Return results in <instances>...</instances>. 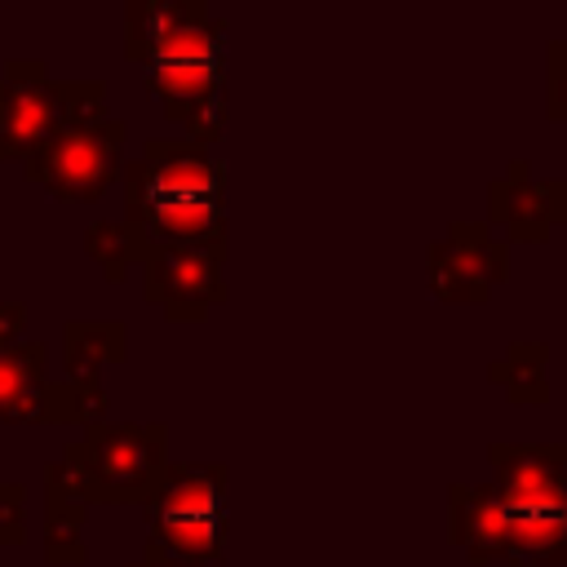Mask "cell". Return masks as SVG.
<instances>
[{"label": "cell", "mask_w": 567, "mask_h": 567, "mask_svg": "<svg viewBox=\"0 0 567 567\" xmlns=\"http://www.w3.org/2000/svg\"><path fill=\"white\" fill-rule=\"evenodd\" d=\"M120 177L124 221L137 226L151 248L226 239V168L208 146L151 137Z\"/></svg>", "instance_id": "obj_1"}, {"label": "cell", "mask_w": 567, "mask_h": 567, "mask_svg": "<svg viewBox=\"0 0 567 567\" xmlns=\"http://www.w3.org/2000/svg\"><path fill=\"white\" fill-rule=\"evenodd\" d=\"M168 470V425L97 421L44 470V487L75 505H146Z\"/></svg>", "instance_id": "obj_2"}, {"label": "cell", "mask_w": 567, "mask_h": 567, "mask_svg": "<svg viewBox=\"0 0 567 567\" xmlns=\"http://www.w3.org/2000/svg\"><path fill=\"white\" fill-rule=\"evenodd\" d=\"M106 115L102 80H49L40 58H13L0 75V164L27 159L53 133Z\"/></svg>", "instance_id": "obj_3"}, {"label": "cell", "mask_w": 567, "mask_h": 567, "mask_svg": "<svg viewBox=\"0 0 567 567\" xmlns=\"http://www.w3.org/2000/svg\"><path fill=\"white\" fill-rule=\"evenodd\" d=\"M226 465H173L164 470L155 496L146 501L151 536L159 554L182 567H208L226 554Z\"/></svg>", "instance_id": "obj_4"}, {"label": "cell", "mask_w": 567, "mask_h": 567, "mask_svg": "<svg viewBox=\"0 0 567 567\" xmlns=\"http://www.w3.org/2000/svg\"><path fill=\"white\" fill-rule=\"evenodd\" d=\"M124 142L128 124L124 120H89L53 133L44 146H35L22 159V173L40 186H49L66 204H93L106 195V186L120 182L124 168Z\"/></svg>", "instance_id": "obj_5"}, {"label": "cell", "mask_w": 567, "mask_h": 567, "mask_svg": "<svg viewBox=\"0 0 567 567\" xmlns=\"http://www.w3.org/2000/svg\"><path fill=\"white\" fill-rule=\"evenodd\" d=\"M221 31L226 18H199L159 44H151L142 62V84L164 102V115L173 124H186L208 97L226 93L221 89Z\"/></svg>", "instance_id": "obj_6"}, {"label": "cell", "mask_w": 567, "mask_h": 567, "mask_svg": "<svg viewBox=\"0 0 567 567\" xmlns=\"http://www.w3.org/2000/svg\"><path fill=\"white\" fill-rule=\"evenodd\" d=\"M226 239L151 248L142 261V297L164 310L168 323H204L213 306L226 301Z\"/></svg>", "instance_id": "obj_7"}, {"label": "cell", "mask_w": 567, "mask_h": 567, "mask_svg": "<svg viewBox=\"0 0 567 567\" xmlns=\"http://www.w3.org/2000/svg\"><path fill=\"white\" fill-rule=\"evenodd\" d=\"M425 279L439 301L483 306L492 288L509 279V244L487 221H452L447 235L425 248Z\"/></svg>", "instance_id": "obj_8"}, {"label": "cell", "mask_w": 567, "mask_h": 567, "mask_svg": "<svg viewBox=\"0 0 567 567\" xmlns=\"http://www.w3.org/2000/svg\"><path fill=\"white\" fill-rule=\"evenodd\" d=\"M527 159H509L505 177L487 182V226L505 230L501 239L514 244H545L554 226H567V177H527Z\"/></svg>", "instance_id": "obj_9"}, {"label": "cell", "mask_w": 567, "mask_h": 567, "mask_svg": "<svg viewBox=\"0 0 567 567\" xmlns=\"http://www.w3.org/2000/svg\"><path fill=\"white\" fill-rule=\"evenodd\" d=\"M44 341H18L0 350V425H75L71 385L44 381Z\"/></svg>", "instance_id": "obj_10"}, {"label": "cell", "mask_w": 567, "mask_h": 567, "mask_svg": "<svg viewBox=\"0 0 567 567\" xmlns=\"http://www.w3.org/2000/svg\"><path fill=\"white\" fill-rule=\"evenodd\" d=\"M492 487L505 501H549L567 492V443H487Z\"/></svg>", "instance_id": "obj_11"}, {"label": "cell", "mask_w": 567, "mask_h": 567, "mask_svg": "<svg viewBox=\"0 0 567 567\" xmlns=\"http://www.w3.org/2000/svg\"><path fill=\"white\" fill-rule=\"evenodd\" d=\"M447 540L474 563L505 558L501 545V501L492 483H452L447 487Z\"/></svg>", "instance_id": "obj_12"}, {"label": "cell", "mask_w": 567, "mask_h": 567, "mask_svg": "<svg viewBox=\"0 0 567 567\" xmlns=\"http://www.w3.org/2000/svg\"><path fill=\"white\" fill-rule=\"evenodd\" d=\"M545 368H549V341H523V337H518V341L505 346V354H496V359L487 363V381H492L514 408H540V403L554 399Z\"/></svg>", "instance_id": "obj_13"}, {"label": "cell", "mask_w": 567, "mask_h": 567, "mask_svg": "<svg viewBox=\"0 0 567 567\" xmlns=\"http://www.w3.org/2000/svg\"><path fill=\"white\" fill-rule=\"evenodd\" d=\"M128 359V328L124 323H66L62 328V363L66 381H97L106 363Z\"/></svg>", "instance_id": "obj_14"}, {"label": "cell", "mask_w": 567, "mask_h": 567, "mask_svg": "<svg viewBox=\"0 0 567 567\" xmlns=\"http://www.w3.org/2000/svg\"><path fill=\"white\" fill-rule=\"evenodd\" d=\"M199 18H208V4H199V0H137V4H128L124 53L137 62L151 44H159L164 35H173Z\"/></svg>", "instance_id": "obj_15"}, {"label": "cell", "mask_w": 567, "mask_h": 567, "mask_svg": "<svg viewBox=\"0 0 567 567\" xmlns=\"http://www.w3.org/2000/svg\"><path fill=\"white\" fill-rule=\"evenodd\" d=\"M84 252L102 266V275L111 284H120L128 275V266H142L151 257V244H146V235L137 226H128L120 217V221H93L84 230Z\"/></svg>", "instance_id": "obj_16"}, {"label": "cell", "mask_w": 567, "mask_h": 567, "mask_svg": "<svg viewBox=\"0 0 567 567\" xmlns=\"http://www.w3.org/2000/svg\"><path fill=\"white\" fill-rule=\"evenodd\" d=\"M84 505L66 501L49 487L44 496V558L49 563H84Z\"/></svg>", "instance_id": "obj_17"}, {"label": "cell", "mask_w": 567, "mask_h": 567, "mask_svg": "<svg viewBox=\"0 0 567 567\" xmlns=\"http://www.w3.org/2000/svg\"><path fill=\"white\" fill-rule=\"evenodd\" d=\"M22 540H27V487L0 483V545H22Z\"/></svg>", "instance_id": "obj_18"}, {"label": "cell", "mask_w": 567, "mask_h": 567, "mask_svg": "<svg viewBox=\"0 0 567 567\" xmlns=\"http://www.w3.org/2000/svg\"><path fill=\"white\" fill-rule=\"evenodd\" d=\"M22 328H27V306L22 301H0V350L18 346Z\"/></svg>", "instance_id": "obj_19"}, {"label": "cell", "mask_w": 567, "mask_h": 567, "mask_svg": "<svg viewBox=\"0 0 567 567\" xmlns=\"http://www.w3.org/2000/svg\"><path fill=\"white\" fill-rule=\"evenodd\" d=\"M545 62H549V66H558V71H567V31H563L558 40H549V49H545Z\"/></svg>", "instance_id": "obj_20"}, {"label": "cell", "mask_w": 567, "mask_h": 567, "mask_svg": "<svg viewBox=\"0 0 567 567\" xmlns=\"http://www.w3.org/2000/svg\"><path fill=\"white\" fill-rule=\"evenodd\" d=\"M128 567H182V563H173L168 554H159L155 545H146V554H142L137 563H128Z\"/></svg>", "instance_id": "obj_21"}, {"label": "cell", "mask_w": 567, "mask_h": 567, "mask_svg": "<svg viewBox=\"0 0 567 567\" xmlns=\"http://www.w3.org/2000/svg\"><path fill=\"white\" fill-rule=\"evenodd\" d=\"M563 518H567V496H563Z\"/></svg>", "instance_id": "obj_22"}]
</instances>
